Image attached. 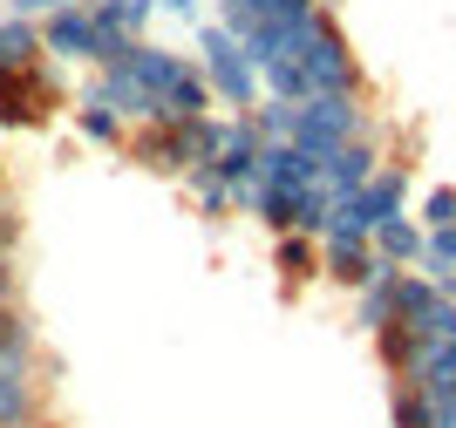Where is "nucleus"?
<instances>
[{
    "instance_id": "obj_1",
    "label": "nucleus",
    "mask_w": 456,
    "mask_h": 428,
    "mask_svg": "<svg viewBox=\"0 0 456 428\" xmlns=\"http://www.w3.org/2000/svg\"><path fill=\"white\" fill-rule=\"evenodd\" d=\"M95 89L110 95L123 123L143 130V123H171V116H205L211 109V82L198 69V55H177V48H157L151 35L130 41V55L95 69Z\"/></svg>"
},
{
    "instance_id": "obj_2",
    "label": "nucleus",
    "mask_w": 456,
    "mask_h": 428,
    "mask_svg": "<svg viewBox=\"0 0 456 428\" xmlns=\"http://www.w3.org/2000/svg\"><path fill=\"white\" fill-rule=\"evenodd\" d=\"M198 69H205V82H211V102H225V109H239V116L266 95L259 61L246 55V41L232 35L225 20H205V28H198Z\"/></svg>"
},
{
    "instance_id": "obj_3",
    "label": "nucleus",
    "mask_w": 456,
    "mask_h": 428,
    "mask_svg": "<svg viewBox=\"0 0 456 428\" xmlns=\"http://www.w3.org/2000/svg\"><path fill=\"white\" fill-rule=\"evenodd\" d=\"M362 130H375L368 95H306V102H293V136L286 143H300L321 164L327 149H341L347 136H362Z\"/></svg>"
},
{
    "instance_id": "obj_4",
    "label": "nucleus",
    "mask_w": 456,
    "mask_h": 428,
    "mask_svg": "<svg viewBox=\"0 0 456 428\" xmlns=\"http://www.w3.org/2000/svg\"><path fill=\"white\" fill-rule=\"evenodd\" d=\"M61 61H28L0 75V130H41L61 109Z\"/></svg>"
},
{
    "instance_id": "obj_5",
    "label": "nucleus",
    "mask_w": 456,
    "mask_h": 428,
    "mask_svg": "<svg viewBox=\"0 0 456 428\" xmlns=\"http://www.w3.org/2000/svg\"><path fill=\"white\" fill-rule=\"evenodd\" d=\"M41 55H48V61H82V69H95V55H102V35H95L89 0L61 7V14H41Z\"/></svg>"
},
{
    "instance_id": "obj_6",
    "label": "nucleus",
    "mask_w": 456,
    "mask_h": 428,
    "mask_svg": "<svg viewBox=\"0 0 456 428\" xmlns=\"http://www.w3.org/2000/svg\"><path fill=\"white\" fill-rule=\"evenodd\" d=\"M375 170H381V136L362 130V136H347L341 149H327V157H321V184L334 190V198H347V190H362Z\"/></svg>"
},
{
    "instance_id": "obj_7",
    "label": "nucleus",
    "mask_w": 456,
    "mask_h": 428,
    "mask_svg": "<svg viewBox=\"0 0 456 428\" xmlns=\"http://www.w3.org/2000/svg\"><path fill=\"white\" fill-rule=\"evenodd\" d=\"M76 130L89 136V143L130 149V123H123V109H116V102H110V95H102V89H95V82H89V89L76 95Z\"/></svg>"
},
{
    "instance_id": "obj_8",
    "label": "nucleus",
    "mask_w": 456,
    "mask_h": 428,
    "mask_svg": "<svg viewBox=\"0 0 456 428\" xmlns=\"http://www.w3.org/2000/svg\"><path fill=\"white\" fill-rule=\"evenodd\" d=\"M422 245H429V231H422V218H381L375 224V252L388 265H422Z\"/></svg>"
},
{
    "instance_id": "obj_9",
    "label": "nucleus",
    "mask_w": 456,
    "mask_h": 428,
    "mask_svg": "<svg viewBox=\"0 0 456 428\" xmlns=\"http://www.w3.org/2000/svg\"><path fill=\"white\" fill-rule=\"evenodd\" d=\"M28 61H48V55H41V20L35 14H7V20H0V75L28 69Z\"/></svg>"
},
{
    "instance_id": "obj_10",
    "label": "nucleus",
    "mask_w": 456,
    "mask_h": 428,
    "mask_svg": "<svg viewBox=\"0 0 456 428\" xmlns=\"http://www.w3.org/2000/svg\"><path fill=\"white\" fill-rule=\"evenodd\" d=\"M280 272L293 286L314 279V272H321V238H306V231H280Z\"/></svg>"
},
{
    "instance_id": "obj_11",
    "label": "nucleus",
    "mask_w": 456,
    "mask_h": 428,
    "mask_svg": "<svg viewBox=\"0 0 456 428\" xmlns=\"http://www.w3.org/2000/svg\"><path fill=\"white\" fill-rule=\"evenodd\" d=\"M395 428H436V401L416 381H395Z\"/></svg>"
},
{
    "instance_id": "obj_12",
    "label": "nucleus",
    "mask_w": 456,
    "mask_h": 428,
    "mask_svg": "<svg viewBox=\"0 0 456 428\" xmlns=\"http://www.w3.org/2000/svg\"><path fill=\"white\" fill-rule=\"evenodd\" d=\"M436 224H456V184H436L422 198V231H436Z\"/></svg>"
},
{
    "instance_id": "obj_13",
    "label": "nucleus",
    "mask_w": 456,
    "mask_h": 428,
    "mask_svg": "<svg viewBox=\"0 0 456 428\" xmlns=\"http://www.w3.org/2000/svg\"><path fill=\"white\" fill-rule=\"evenodd\" d=\"M422 265H456V224H436L422 245Z\"/></svg>"
},
{
    "instance_id": "obj_14",
    "label": "nucleus",
    "mask_w": 456,
    "mask_h": 428,
    "mask_svg": "<svg viewBox=\"0 0 456 428\" xmlns=\"http://www.w3.org/2000/svg\"><path fill=\"white\" fill-rule=\"evenodd\" d=\"M61 7H76V0H14V14H61Z\"/></svg>"
},
{
    "instance_id": "obj_15",
    "label": "nucleus",
    "mask_w": 456,
    "mask_h": 428,
    "mask_svg": "<svg viewBox=\"0 0 456 428\" xmlns=\"http://www.w3.org/2000/svg\"><path fill=\"white\" fill-rule=\"evenodd\" d=\"M321 7H327V14H334V7H341V0H321Z\"/></svg>"
}]
</instances>
